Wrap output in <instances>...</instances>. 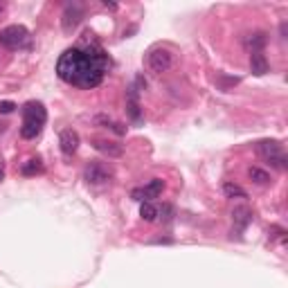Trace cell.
Here are the masks:
<instances>
[{
  "label": "cell",
  "mask_w": 288,
  "mask_h": 288,
  "mask_svg": "<svg viewBox=\"0 0 288 288\" xmlns=\"http://www.w3.org/2000/svg\"><path fill=\"white\" fill-rule=\"evenodd\" d=\"M110 59L101 45L68 47L57 61V75L61 81L77 88H95L104 81Z\"/></svg>",
  "instance_id": "obj_1"
},
{
  "label": "cell",
  "mask_w": 288,
  "mask_h": 288,
  "mask_svg": "<svg viewBox=\"0 0 288 288\" xmlns=\"http://www.w3.org/2000/svg\"><path fill=\"white\" fill-rule=\"evenodd\" d=\"M45 106L41 101H27L23 106V128H20V135L25 140H34V137L41 133V128L45 126Z\"/></svg>",
  "instance_id": "obj_2"
},
{
  "label": "cell",
  "mask_w": 288,
  "mask_h": 288,
  "mask_svg": "<svg viewBox=\"0 0 288 288\" xmlns=\"http://www.w3.org/2000/svg\"><path fill=\"white\" fill-rule=\"evenodd\" d=\"M0 45L7 50H20L29 45V32L23 25H9V27L0 29Z\"/></svg>",
  "instance_id": "obj_3"
},
{
  "label": "cell",
  "mask_w": 288,
  "mask_h": 288,
  "mask_svg": "<svg viewBox=\"0 0 288 288\" xmlns=\"http://www.w3.org/2000/svg\"><path fill=\"white\" fill-rule=\"evenodd\" d=\"M147 66H149V70H151V72L162 75V72H167L171 66H174V54H171L169 50H165V47H156V50L149 52Z\"/></svg>",
  "instance_id": "obj_4"
},
{
  "label": "cell",
  "mask_w": 288,
  "mask_h": 288,
  "mask_svg": "<svg viewBox=\"0 0 288 288\" xmlns=\"http://www.w3.org/2000/svg\"><path fill=\"white\" fill-rule=\"evenodd\" d=\"M84 178H86V183H90V185H106L113 178V171L106 165H101V162H90L84 169Z\"/></svg>",
  "instance_id": "obj_5"
},
{
  "label": "cell",
  "mask_w": 288,
  "mask_h": 288,
  "mask_svg": "<svg viewBox=\"0 0 288 288\" xmlns=\"http://www.w3.org/2000/svg\"><path fill=\"white\" fill-rule=\"evenodd\" d=\"M84 20V7L79 5V2H72V5L66 7V11H63L61 16V27L66 34L75 32L77 27H79V23Z\"/></svg>",
  "instance_id": "obj_6"
},
{
  "label": "cell",
  "mask_w": 288,
  "mask_h": 288,
  "mask_svg": "<svg viewBox=\"0 0 288 288\" xmlns=\"http://www.w3.org/2000/svg\"><path fill=\"white\" fill-rule=\"evenodd\" d=\"M162 189H165V183L160 178H153L147 187H140V189H133V198L135 200H142V203H149L151 198H158L162 194Z\"/></svg>",
  "instance_id": "obj_7"
},
{
  "label": "cell",
  "mask_w": 288,
  "mask_h": 288,
  "mask_svg": "<svg viewBox=\"0 0 288 288\" xmlns=\"http://www.w3.org/2000/svg\"><path fill=\"white\" fill-rule=\"evenodd\" d=\"M59 147H61L63 156H72V153L79 149V133L72 131V128L61 131V135H59Z\"/></svg>",
  "instance_id": "obj_8"
},
{
  "label": "cell",
  "mask_w": 288,
  "mask_h": 288,
  "mask_svg": "<svg viewBox=\"0 0 288 288\" xmlns=\"http://www.w3.org/2000/svg\"><path fill=\"white\" fill-rule=\"evenodd\" d=\"M266 43H268V34L261 32V29L243 36V45H246V50H250V52H264Z\"/></svg>",
  "instance_id": "obj_9"
},
{
  "label": "cell",
  "mask_w": 288,
  "mask_h": 288,
  "mask_svg": "<svg viewBox=\"0 0 288 288\" xmlns=\"http://www.w3.org/2000/svg\"><path fill=\"white\" fill-rule=\"evenodd\" d=\"M126 113L133 122H140L142 110H140V97H137L135 86H128V90H126Z\"/></svg>",
  "instance_id": "obj_10"
},
{
  "label": "cell",
  "mask_w": 288,
  "mask_h": 288,
  "mask_svg": "<svg viewBox=\"0 0 288 288\" xmlns=\"http://www.w3.org/2000/svg\"><path fill=\"white\" fill-rule=\"evenodd\" d=\"M255 149H257V153H259L261 158H266V160H270V158L284 153L282 142H277V140H261V142H257Z\"/></svg>",
  "instance_id": "obj_11"
},
{
  "label": "cell",
  "mask_w": 288,
  "mask_h": 288,
  "mask_svg": "<svg viewBox=\"0 0 288 288\" xmlns=\"http://www.w3.org/2000/svg\"><path fill=\"white\" fill-rule=\"evenodd\" d=\"M93 147L97 149L99 153H104V156L108 158H119L124 153V147L122 144H117V142H110V140H95Z\"/></svg>",
  "instance_id": "obj_12"
},
{
  "label": "cell",
  "mask_w": 288,
  "mask_h": 288,
  "mask_svg": "<svg viewBox=\"0 0 288 288\" xmlns=\"http://www.w3.org/2000/svg\"><path fill=\"white\" fill-rule=\"evenodd\" d=\"M232 218H234V225L239 227V230H246L252 223V209L248 207V205H239V207L232 209Z\"/></svg>",
  "instance_id": "obj_13"
},
{
  "label": "cell",
  "mask_w": 288,
  "mask_h": 288,
  "mask_svg": "<svg viewBox=\"0 0 288 288\" xmlns=\"http://www.w3.org/2000/svg\"><path fill=\"white\" fill-rule=\"evenodd\" d=\"M250 70H252V75H257V77H264L266 72L270 70L268 59H266L264 52H250Z\"/></svg>",
  "instance_id": "obj_14"
},
{
  "label": "cell",
  "mask_w": 288,
  "mask_h": 288,
  "mask_svg": "<svg viewBox=\"0 0 288 288\" xmlns=\"http://www.w3.org/2000/svg\"><path fill=\"white\" fill-rule=\"evenodd\" d=\"M223 196H225V198H232V200L234 198H248V192L241 187V185L227 180V183H223Z\"/></svg>",
  "instance_id": "obj_15"
},
{
  "label": "cell",
  "mask_w": 288,
  "mask_h": 288,
  "mask_svg": "<svg viewBox=\"0 0 288 288\" xmlns=\"http://www.w3.org/2000/svg\"><path fill=\"white\" fill-rule=\"evenodd\" d=\"M248 176H250V180L255 185H261V187H264V185H270V174L266 169H261V167H250V169H248Z\"/></svg>",
  "instance_id": "obj_16"
},
{
  "label": "cell",
  "mask_w": 288,
  "mask_h": 288,
  "mask_svg": "<svg viewBox=\"0 0 288 288\" xmlns=\"http://www.w3.org/2000/svg\"><path fill=\"white\" fill-rule=\"evenodd\" d=\"M41 171H43V165L38 158H32V160H27L20 167V174L23 176H34V174H41Z\"/></svg>",
  "instance_id": "obj_17"
},
{
  "label": "cell",
  "mask_w": 288,
  "mask_h": 288,
  "mask_svg": "<svg viewBox=\"0 0 288 288\" xmlns=\"http://www.w3.org/2000/svg\"><path fill=\"white\" fill-rule=\"evenodd\" d=\"M140 216L144 218L147 223H153L158 218V207L156 205H151V203H142V207H140Z\"/></svg>",
  "instance_id": "obj_18"
},
{
  "label": "cell",
  "mask_w": 288,
  "mask_h": 288,
  "mask_svg": "<svg viewBox=\"0 0 288 288\" xmlns=\"http://www.w3.org/2000/svg\"><path fill=\"white\" fill-rule=\"evenodd\" d=\"M268 162H270V167H275V169H279V171L288 169V158H286V153H279V156L270 158Z\"/></svg>",
  "instance_id": "obj_19"
},
{
  "label": "cell",
  "mask_w": 288,
  "mask_h": 288,
  "mask_svg": "<svg viewBox=\"0 0 288 288\" xmlns=\"http://www.w3.org/2000/svg\"><path fill=\"white\" fill-rule=\"evenodd\" d=\"M270 239H277V241H286V230L284 227H270Z\"/></svg>",
  "instance_id": "obj_20"
},
{
  "label": "cell",
  "mask_w": 288,
  "mask_h": 288,
  "mask_svg": "<svg viewBox=\"0 0 288 288\" xmlns=\"http://www.w3.org/2000/svg\"><path fill=\"white\" fill-rule=\"evenodd\" d=\"M165 216V221H171V218H174V207H171V205H162V209H158V216Z\"/></svg>",
  "instance_id": "obj_21"
},
{
  "label": "cell",
  "mask_w": 288,
  "mask_h": 288,
  "mask_svg": "<svg viewBox=\"0 0 288 288\" xmlns=\"http://www.w3.org/2000/svg\"><path fill=\"white\" fill-rule=\"evenodd\" d=\"M16 104L14 101H0V113H14Z\"/></svg>",
  "instance_id": "obj_22"
},
{
  "label": "cell",
  "mask_w": 288,
  "mask_h": 288,
  "mask_svg": "<svg viewBox=\"0 0 288 288\" xmlns=\"http://www.w3.org/2000/svg\"><path fill=\"white\" fill-rule=\"evenodd\" d=\"M95 124H104V126L108 128V126H113V119L106 117V115H97V117H95Z\"/></svg>",
  "instance_id": "obj_23"
},
{
  "label": "cell",
  "mask_w": 288,
  "mask_h": 288,
  "mask_svg": "<svg viewBox=\"0 0 288 288\" xmlns=\"http://www.w3.org/2000/svg\"><path fill=\"white\" fill-rule=\"evenodd\" d=\"M104 7H108V9H117V5H115V2H108V0H104Z\"/></svg>",
  "instance_id": "obj_24"
},
{
  "label": "cell",
  "mask_w": 288,
  "mask_h": 288,
  "mask_svg": "<svg viewBox=\"0 0 288 288\" xmlns=\"http://www.w3.org/2000/svg\"><path fill=\"white\" fill-rule=\"evenodd\" d=\"M2 178H5V167L0 165V183H2Z\"/></svg>",
  "instance_id": "obj_25"
}]
</instances>
